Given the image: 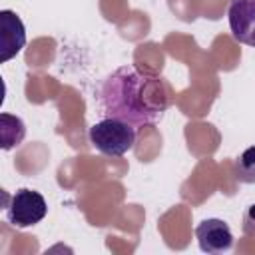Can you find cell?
<instances>
[{
	"label": "cell",
	"instance_id": "cell-1",
	"mask_svg": "<svg viewBox=\"0 0 255 255\" xmlns=\"http://www.w3.org/2000/svg\"><path fill=\"white\" fill-rule=\"evenodd\" d=\"M100 106L106 118L139 128L161 120L171 106V88L159 74L135 66H122L104 80Z\"/></svg>",
	"mask_w": 255,
	"mask_h": 255
},
{
	"label": "cell",
	"instance_id": "cell-2",
	"mask_svg": "<svg viewBox=\"0 0 255 255\" xmlns=\"http://www.w3.org/2000/svg\"><path fill=\"white\" fill-rule=\"evenodd\" d=\"M90 143L106 155L120 157L133 147L135 128L116 118H104L90 128Z\"/></svg>",
	"mask_w": 255,
	"mask_h": 255
},
{
	"label": "cell",
	"instance_id": "cell-3",
	"mask_svg": "<svg viewBox=\"0 0 255 255\" xmlns=\"http://www.w3.org/2000/svg\"><path fill=\"white\" fill-rule=\"evenodd\" d=\"M48 213L46 199L28 187L18 189L6 203V219L14 227H30L40 223Z\"/></svg>",
	"mask_w": 255,
	"mask_h": 255
},
{
	"label": "cell",
	"instance_id": "cell-4",
	"mask_svg": "<svg viewBox=\"0 0 255 255\" xmlns=\"http://www.w3.org/2000/svg\"><path fill=\"white\" fill-rule=\"evenodd\" d=\"M195 237H197L199 249L203 253H211V255H221V253L229 251L235 241L229 225L223 219H215V217L203 219L195 227Z\"/></svg>",
	"mask_w": 255,
	"mask_h": 255
},
{
	"label": "cell",
	"instance_id": "cell-5",
	"mask_svg": "<svg viewBox=\"0 0 255 255\" xmlns=\"http://www.w3.org/2000/svg\"><path fill=\"white\" fill-rule=\"evenodd\" d=\"M227 18L233 38L255 48V0H231Z\"/></svg>",
	"mask_w": 255,
	"mask_h": 255
},
{
	"label": "cell",
	"instance_id": "cell-6",
	"mask_svg": "<svg viewBox=\"0 0 255 255\" xmlns=\"http://www.w3.org/2000/svg\"><path fill=\"white\" fill-rule=\"evenodd\" d=\"M26 44V28L12 10H0V62L14 58Z\"/></svg>",
	"mask_w": 255,
	"mask_h": 255
},
{
	"label": "cell",
	"instance_id": "cell-7",
	"mask_svg": "<svg viewBox=\"0 0 255 255\" xmlns=\"http://www.w3.org/2000/svg\"><path fill=\"white\" fill-rule=\"evenodd\" d=\"M26 135V126L18 116L0 114V137H2V149H12L14 145H20Z\"/></svg>",
	"mask_w": 255,
	"mask_h": 255
},
{
	"label": "cell",
	"instance_id": "cell-8",
	"mask_svg": "<svg viewBox=\"0 0 255 255\" xmlns=\"http://www.w3.org/2000/svg\"><path fill=\"white\" fill-rule=\"evenodd\" d=\"M235 177L243 183H255V145L239 153L235 161Z\"/></svg>",
	"mask_w": 255,
	"mask_h": 255
},
{
	"label": "cell",
	"instance_id": "cell-9",
	"mask_svg": "<svg viewBox=\"0 0 255 255\" xmlns=\"http://www.w3.org/2000/svg\"><path fill=\"white\" fill-rule=\"evenodd\" d=\"M243 231L251 237H255V203L247 207L245 215H243Z\"/></svg>",
	"mask_w": 255,
	"mask_h": 255
}]
</instances>
